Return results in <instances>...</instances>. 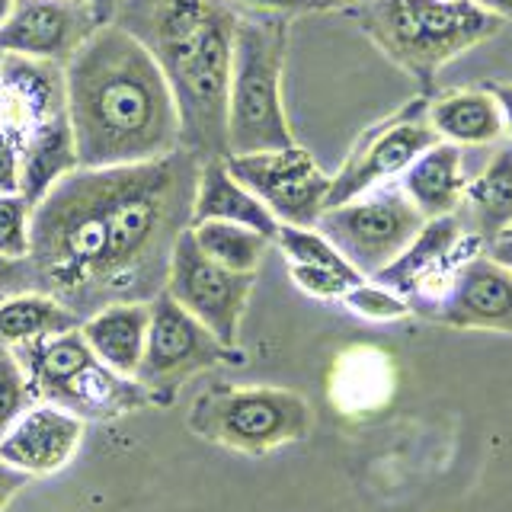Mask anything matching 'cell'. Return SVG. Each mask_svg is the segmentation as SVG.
<instances>
[{"label": "cell", "instance_id": "12", "mask_svg": "<svg viewBox=\"0 0 512 512\" xmlns=\"http://www.w3.org/2000/svg\"><path fill=\"white\" fill-rule=\"evenodd\" d=\"M423 317L458 330L512 333V272L480 250L455 266Z\"/></svg>", "mask_w": 512, "mask_h": 512}, {"label": "cell", "instance_id": "8", "mask_svg": "<svg viewBox=\"0 0 512 512\" xmlns=\"http://www.w3.org/2000/svg\"><path fill=\"white\" fill-rule=\"evenodd\" d=\"M253 279V272H231L215 260H208L192 231H183L170 256L164 292L186 314L196 317L221 346L237 349Z\"/></svg>", "mask_w": 512, "mask_h": 512}, {"label": "cell", "instance_id": "6", "mask_svg": "<svg viewBox=\"0 0 512 512\" xmlns=\"http://www.w3.org/2000/svg\"><path fill=\"white\" fill-rule=\"evenodd\" d=\"M426 218L416 212L404 196L400 183H381L343 205L324 208L314 228L324 234L336 253L359 272L362 279H375L378 272L394 263L420 234Z\"/></svg>", "mask_w": 512, "mask_h": 512}, {"label": "cell", "instance_id": "10", "mask_svg": "<svg viewBox=\"0 0 512 512\" xmlns=\"http://www.w3.org/2000/svg\"><path fill=\"white\" fill-rule=\"evenodd\" d=\"M224 167L269 208L279 224L314 228L327 208L330 176L298 144L260 154H228Z\"/></svg>", "mask_w": 512, "mask_h": 512}, {"label": "cell", "instance_id": "29", "mask_svg": "<svg viewBox=\"0 0 512 512\" xmlns=\"http://www.w3.org/2000/svg\"><path fill=\"white\" fill-rule=\"evenodd\" d=\"M234 10H256V13H279V16H295V13H320L336 4L330 0H228Z\"/></svg>", "mask_w": 512, "mask_h": 512}, {"label": "cell", "instance_id": "21", "mask_svg": "<svg viewBox=\"0 0 512 512\" xmlns=\"http://www.w3.org/2000/svg\"><path fill=\"white\" fill-rule=\"evenodd\" d=\"M151 407L148 391L141 388L135 378H125L119 372L106 368L100 359L87 365L84 372L74 378L61 400V410L74 413L77 420H116L132 410Z\"/></svg>", "mask_w": 512, "mask_h": 512}, {"label": "cell", "instance_id": "33", "mask_svg": "<svg viewBox=\"0 0 512 512\" xmlns=\"http://www.w3.org/2000/svg\"><path fill=\"white\" fill-rule=\"evenodd\" d=\"M471 4L480 7L484 13H490V16H496V20H503V23L512 20V0H471Z\"/></svg>", "mask_w": 512, "mask_h": 512}, {"label": "cell", "instance_id": "14", "mask_svg": "<svg viewBox=\"0 0 512 512\" xmlns=\"http://www.w3.org/2000/svg\"><path fill=\"white\" fill-rule=\"evenodd\" d=\"M80 439H84V420L61 407L36 404L0 439V461L29 477H48L77 455Z\"/></svg>", "mask_w": 512, "mask_h": 512}, {"label": "cell", "instance_id": "15", "mask_svg": "<svg viewBox=\"0 0 512 512\" xmlns=\"http://www.w3.org/2000/svg\"><path fill=\"white\" fill-rule=\"evenodd\" d=\"M461 231L484 250L496 234L512 228V141H503L474 180H468L455 208Z\"/></svg>", "mask_w": 512, "mask_h": 512}, {"label": "cell", "instance_id": "2", "mask_svg": "<svg viewBox=\"0 0 512 512\" xmlns=\"http://www.w3.org/2000/svg\"><path fill=\"white\" fill-rule=\"evenodd\" d=\"M164 74L180 116V148L228 157V80L237 10L228 0H116L109 20Z\"/></svg>", "mask_w": 512, "mask_h": 512}, {"label": "cell", "instance_id": "4", "mask_svg": "<svg viewBox=\"0 0 512 512\" xmlns=\"http://www.w3.org/2000/svg\"><path fill=\"white\" fill-rule=\"evenodd\" d=\"M288 16L237 10L228 80V154L292 148L282 106Z\"/></svg>", "mask_w": 512, "mask_h": 512}, {"label": "cell", "instance_id": "7", "mask_svg": "<svg viewBox=\"0 0 512 512\" xmlns=\"http://www.w3.org/2000/svg\"><path fill=\"white\" fill-rule=\"evenodd\" d=\"M148 340L135 372V381L148 391L154 407H167L176 400L183 384L218 365H240L244 352L221 346L196 317L186 314L167 292L148 301Z\"/></svg>", "mask_w": 512, "mask_h": 512}, {"label": "cell", "instance_id": "35", "mask_svg": "<svg viewBox=\"0 0 512 512\" xmlns=\"http://www.w3.org/2000/svg\"><path fill=\"white\" fill-rule=\"evenodd\" d=\"M16 7V0H0V26H4L10 20V13Z\"/></svg>", "mask_w": 512, "mask_h": 512}, {"label": "cell", "instance_id": "27", "mask_svg": "<svg viewBox=\"0 0 512 512\" xmlns=\"http://www.w3.org/2000/svg\"><path fill=\"white\" fill-rule=\"evenodd\" d=\"M29 221H32V205L20 192H0V256H7V260H26Z\"/></svg>", "mask_w": 512, "mask_h": 512}, {"label": "cell", "instance_id": "19", "mask_svg": "<svg viewBox=\"0 0 512 512\" xmlns=\"http://www.w3.org/2000/svg\"><path fill=\"white\" fill-rule=\"evenodd\" d=\"M13 352L26 365V375L36 397L42 404H52V407H61V400L74 384V378L84 372L87 365L96 362L80 327L58 333V336H45V340L26 343V346H16Z\"/></svg>", "mask_w": 512, "mask_h": 512}, {"label": "cell", "instance_id": "22", "mask_svg": "<svg viewBox=\"0 0 512 512\" xmlns=\"http://www.w3.org/2000/svg\"><path fill=\"white\" fill-rule=\"evenodd\" d=\"M80 324L84 320L45 292H23L0 301V343L10 349L77 330Z\"/></svg>", "mask_w": 512, "mask_h": 512}, {"label": "cell", "instance_id": "32", "mask_svg": "<svg viewBox=\"0 0 512 512\" xmlns=\"http://www.w3.org/2000/svg\"><path fill=\"white\" fill-rule=\"evenodd\" d=\"M484 253L490 256L493 263H500V266H506L512 272V228H506L503 234H496L484 247Z\"/></svg>", "mask_w": 512, "mask_h": 512}, {"label": "cell", "instance_id": "16", "mask_svg": "<svg viewBox=\"0 0 512 512\" xmlns=\"http://www.w3.org/2000/svg\"><path fill=\"white\" fill-rule=\"evenodd\" d=\"M397 183L426 221L455 215L461 192L468 186V180H464V148L452 141H436L400 173Z\"/></svg>", "mask_w": 512, "mask_h": 512}, {"label": "cell", "instance_id": "30", "mask_svg": "<svg viewBox=\"0 0 512 512\" xmlns=\"http://www.w3.org/2000/svg\"><path fill=\"white\" fill-rule=\"evenodd\" d=\"M29 480H32L29 474L10 468L7 461H0V512H4V509L10 506V500L29 484Z\"/></svg>", "mask_w": 512, "mask_h": 512}, {"label": "cell", "instance_id": "34", "mask_svg": "<svg viewBox=\"0 0 512 512\" xmlns=\"http://www.w3.org/2000/svg\"><path fill=\"white\" fill-rule=\"evenodd\" d=\"M112 4H116V0H96V20L106 23L112 13Z\"/></svg>", "mask_w": 512, "mask_h": 512}, {"label": "cell", "instance_id": "38", "mask_svg": "<svg viewBox=\"0 0 512 512\" xmlns=\"http://www.w3.org/2000/svg\"><path fill=\"white\" fill-rule=\"evenodd\" d=\"M0 61H4V55H0Z\"/></svg>", "mask_w": 512, "mask_h": 512}, {"label": "cell", "instance_id": "26", "mask_svg": "<svg viewBox=\"0 0 512 512\" xmlns=\"http://www.w3.org/2000/svg\"><path fill=\"white\" fill-rule=\"evenodd\" d=\"M343 304L365 320H400L410 314L407 298L375 279H362L359 285H352L343 295Z\"/></svg>", "mask_w": 512, "mask_h": 512}, {"label": "cell", "instance_id": "18", "mask_svg": "<svg viewBox=\"0 0 512 512\" xmlns=\"http://www.w3.org/2000/svg\"><path fill=\"white\" fill-rule=\"evenodd\" d=\"M202 221L244 224V228L263 234L269 240L279 231V221L272 218L269 208L228 173L224 157L202 160V167H199L196 202H192V224H202Z\"/></svg>", "mask_w": 512, "mask_h": 512}, {"label": "cell", "instance_id": "28", "mask_svg": "<svg viewBox=\"0 0 512 512\" xmlns=\"http://www.w3.org/2000/svg\"><path fill=\"white\" fill-rule=\"evenodd\" d=\"M288 276L301 288L304 295L320 298V301H343V295L352 285H359V276H343V272L320 269V266H298L288 263Z\"/></svg>", "mask_w": 512, "mask_h": 512}, {"label": "cell", "instance_id": "11", "mask_svg": "<svg viewBox=\"0 0 512 512\" xmlns=\"http://www.w3.org/2000/svg\"><path fill=\"white\" fill-rule=\"evenodd\" d=\"M474 253H480V244L461 231L455 215L429 218L420 234L407 244V250L378 272L375 282L404 295L410 304V314H423L439 298L455 266Z\"/></svg>", "mask_w": 512, "mask_h": 512}, {"label": "cell", "instance_id": "24", "mask_svg": "<svg viewBox=\"0 0 512 512\" xmlns=\"http://www.w3.org/2000/svg\"><path fill=\"white\" fill-rule=\"evenodd\" d=\"M272 240L279 244V250L285 253L288 263L333 269V272H343V276H359V272L352 269L340 253H336V247L317 228H295V224H279V231H276V237H272Z\"/></svg>", "mask_w": 512, "mask_h": 512}, {"label": "cell", "instance_id": "20", "mask_svg": "<svg viewBox=\"0 0 512 512\" xmlns=\"http://www.w3.org/2000/svg\"><path fill=\"white\" fill-rule=\"evenodd\" d=\"M429 125L436 128L442 141H452L458 148H471V144H493L506 135L503 112L496 96L480 90H452L442 93L426 109Z\"/></svg>", "mask_w": 512, "mask_h": 512}, {"label": "cell", "instance_id": "13", "mask_svg": "<svg viewBox=\"0 0 512 512\" xmlns=\"http://www.w3.org/2000/svg\"><path fill=\"white\" fill-rule=\"evenodd\" d=\"M100 26L96 10L74 0H16L10 20L0 26V55L68 64L71 55Z\"/></svg>", "mask_w": 512, "mask_h": 512}, {"label": "cell", "instance_id": "23", "mask_svg": "<svg viewBox=\"0 0 512 512\" xmlns=\"http://www.w3.org/2000/svg\"><path fill=\"white\" fill-rule=\"evenodd\" d=\"M189 231L208 260H215L218 266L231 272H253V276L272 244L269 237L244 228V224H231V221H202V224H192Z\"/></svg>", "mask_w": 512, "mask_h": 512}, {"label": "cell", "instance_id": "31", "mask_svg": "<svg viewBox=\"0 0 512 512\" xmlns=\"http://www.w3.org/2000/svg\"><path fill=\"white\" fill-rule=\"evenodd\" d=\"M484 87L496 96V103H500V112H503V128H506V135H512V80H490Z\"/></svg>", "mask_w": 512, "mask_h": 512}, {"label": "cell", "instance_id": "17", "mask_svg": "<svg viewBox=\"0 0 512 512\" xmlns=\"http://www.w3.org/2000/svg\"><path fill=\"white\" fill-rule=\"evenodd\" d=\"M148 320H151L148 301L109 304V308L87 317L80 324V333H84L93 356L106 368L125 378H135L144 356V340H148Z\"/></svg>", "mask_w": 512, "mask_h": 512}, {"label": "cell", "instance_id": "3", "mask_svg": "<svg viewBox=\"0 0 512 512\" xmlns=\"http://www.w3.org/2000/svg\"><path fill=\"white\" fill-rule=\"evenodd\" d=\"M352 20L423 90H432L448 61L506 26L471 0H356Z\"/></svg>", "mask_w": 512, "mask_h": 512}, {"label": "cell", "instance_id": "5", "mask_svg": "<svg viewBox=\"0 0 512 512\" xmlns=\"http://www.w3.org/2000/svg\"><path fill=\"white\" fill-rule=\"evenodd\" d=\"M311 423L314 413L298 391L266 384H212L189 410V429L196 436L240 455H269L301 442Z\"/></svg>", "mask_w": 512, "mask_h": 512}, {"label": "cell", "instance_id": "37", "mask_svg": "<svg viewBox=\"0 0 512 512\" xmlns=\"http://www.w3.org/2000/svg\"><path fill=\"white\" fill-rule=\"evenodd\" d=\"M330 4H336V7H340V4H346V0H330Z\"/></svg>", "mask_w": 512, "mask_h": 512}, {"label": "cell", "instance_id": "36", "mask_svg": "<svg viewBox=\"0 0 512 512\" xmlns=\"http://www.w3.org/2000/svg\"><path fill=\"white\" fill-rule=\"evenodd\" d=\"M74 4H87V7H93V10H96V0H74Z\"/></svg>", "mask_w": 512, "mask_h": 512}, {"label": "cell", "instance_id": "9", "mask_svg": "<svg viewBox=\"0 0 512 512\" xmlns=\"http://www.w3.org/2000/svg\"><path fill=\"white\" fill-rule=\"evenodd\" d=\"M426 109H429V100L420 96V100H413L400 109L397 116L368 128L356 141V148L349 151L346 164L336 170V176H330L327 208L356 199L381 183L400 180V173H404L416 157L426 148H432L436 141H442L436 135V128L429 125Z\"/></svg>", "mask_w": 512, "mask_h": 512}, {"label": "cell", "instance_id": "1", "mask_svg": "<svg viewBox=\"0 0 512 512\" xmlns=\"http://www.w3.org/2000/svg\"><path fill=\"white\" fill-rule=\"evenodd\" d=\"M64 103L80 170L144 164L180 151V116L154 58L112 23L64 64Z\"/></svg>", "mask_w": 512, "mask_h": 512}, {"label": "cell", "instance_id": "25", "mask_svg": "<svg viewBox=\"0 0 512 512\" xmlns=\"http://www.w3.org/2000/svg\"><path fill=\"white\" fill-rule=\"evenodd\" d=\"M36 404H39V397L29 384L26 365L10 346L0 343V439H4L7 429Z\"/></svg>", "mask_w": 512, "mask_h": 512}]
</instances>
